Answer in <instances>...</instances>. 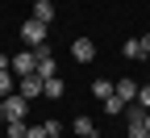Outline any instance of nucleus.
Returning <instances> with one entry per match:
<instances>
[{
    "label": "nucleus",
    "mask_w": 150,
    "mask_h": 138,
    "mask_svg": "<svg viewBox=\"0 0 150 138\" xmlns=\"http://www.w3.org/2000/svg\"><path fill=\"white\" fill-rule=\"evenodd\" d=\"M21 42H25L29 50H38V46H46V21H38V17H29V21L21 25Z\"/></svg>",
    "instance_id": "1"
},
{
    "label": "nucleus",
    "mask_w": 150,
    "mask_h": 138,
    "mask_svg": "<svg viewBox=\"0 0 150 138\" xmlns=\"http://www.w3.org/2000/svg\"><path fill=\"white\" fill-rule=\"evenodd\" d=\"M25 117H29V101H25L21 92H17V96L8 92L4 96V122H25Z\"/></svg>",
    "instance_id": "2"
},
{
    "label": "nucleus",
    "mask_w": 150,
    "mask_h": 138,
    "mask_svg": "<svg viewBox=\"0 0 150 138\" xmlns=\"http://www.w3.org/2000/svg\"><path fill=\"white\" fill-rule=\"evenodd\" d=\"M71 59L75 63H92L96 59V42L92 38H71Z\"/></svg>",
    "instance_id": "3"
},
{
    "label": "nucleus",
    "mask_w": 150,
    "mask_h": 138,
    "mask_svg": "<svg viewBox=\"0 0 150 138\" xmlns=\"http://www.w3.org/2000/svg\"><path fill=\"white\" fill-rule=\"evenodd\" d=\"M38 71V54L33 50H21V54H13V75L21 80V75H33Z\"/></svg>",
    "instance_id": "4"
},
{
    "label": "nucleus",
    "mask_w": 150,
    "mask_h": 138,
    "mask_svg": "<svg viewBox=\"0 0 150 138\" xmlns=\"http://www.w3.org/2000/svg\"><path fill=\"white\" fill-rule=\"evenodd\" d=\"M21 96H25V101H38V96H42V75H21Z\"/></svg>",
    "instance_id": "5"
},
{
    "label": "nucleus",
    "mask_w": 150,
    "mask_h": 138,
    "mask_svg": "<svg viewBox=\"0 0 150 138\" xmlns=\"http://www.w3.org/2000/svg\"><path fill=\"white\" fill-rule=\"evenodd\" d=\"M59 130H63L59 122H42V126H29L25 138H50V134H59Z\"/></svg>",
    "instance_id": "6"
},
{
    "label": "nucleus",
    "mask_w": 150,
    "mask_h": 138,
    "mask_svg": "<svg viewBox=\"0 0 150 138\" xmlns=\"http://www.w3.org/2000/svg\"><path fill=\"white\" fill-rule=\"evenodd\" d=\"M33 17H38V21H54V4H50V0H33Z\"/></svg>",
    "instance_id": "7"
},
{
    "label": "nucleus",
    "mask_w": 150,
    "mask_h": 138,
    "mask_svg": "<svg viewBox=\"0 0 150 138\" xmlns=\"http://www.w3.org/2000/svg\"><path fill=\"white\" fill-rule=\"evenodd\" d=\"M112 88H117V96H121L125 105H129V101H134V96H138V84H134V80H117Z\"/></svg>",
    "instance_id": "8"
},
{
    "label": "nucleus",
    "mask_w": 150,
    "mask_h": 138,
    "mask_svg": "<svg viewBox=\"0 0 150 138\" xmlns=\"http://www.w3.org/2000/svg\"><path fill=\"white\" fill-rule=\"evenodd\" d=\"M67 88H63V80H59V75H50V80H42V96H50V101H54V96H63Z\"/></svg>",
    "instance_id": "9"
},
{
    "label": "nucleus",
    "mask_w": 150,
    "mask_h": 138,
    "mask_svg": "<svg viewBox=\"0 0 150 138\" xmlns=\"http://www.w3.org/2000/svg\"><path fill=\"white\" fill-rule=\"evenodd\" d=\"M112 92H117V88H112L108 80H92V96H96V101H108Z\"/></svg>",
    "instance_id": "10"
},
{
    "label": "nucleus",
    "mask_w": 150,
    "mask_h": 138,
    "mask_svg": "<svg viewBox=\"0 0 150 138\" xmlns=\"http://www.w3.org/2000/svg\"><path fill=\"white\" fill-rule=\"evenodd\" d=\"M125 59H146V50H142V38H129V42H125Z\"/></svg>",
    "instance_id": "11"
},
{
    "label": "nucleus",
    "mask_w": 150,
    "mask_h": 138,
    "mask_svg": "<svg viewBox=\"0 0 150 138\" xmlns=\"http://www.w3.org/2000/svg\"><path fill=\"white\" fill-rule=\"evenodd\" d=\"M100 105H104V113H108V117H112V113H125V101H121L117 92H112L108 101H100Z\"/></svg>",
    "instance_id": "12"
},
{
    "label": "nucleus",
    "mask_w": 150,
    "mask_h": 138,
    "mask_svg": "<svg viewBox=\"0 0 150 138\" xmlns=\"http://www.w3.org/2000/svg\"><path fill=\"white\" fill-rule=\"evenodd\" d=\"M4 130H8V134H4V138H25V130H29V126H25V122H8V126H4Z\"/></svg>",
    "instance_id": "13"
},
{
    "label": "nucleus",
    "mask_w": 150,
    "mask_h": 138,
    "mask_svg": "<svg viewBox=\"0 0 150 138\" xmlns=\"http://www.w3.org/2000/svg\"><path fill=\"white\" fill-rule=\"evenodd\" d=\"M13 80H17L13 71H0V96H8V92H13Z\"/></svg>",
    "instance_id": "14"
},
{
    "label": "nucleus",
    "mask_w": 150,
    "mask_h": 138,
    "mask_svg": "<svg viewBox=\"0 0 150 138\" xmlns=\"http://www.w3.org/2000/svg\"><path fill=\"white\" fill-rule=\"evenodd\" d=\"M75 134H79V138H88V134H96V130H92V122H88V117H75Z\"/></svg>",
    "instance_id": "15"
},
{
    "label": "nucleus",
    "mask_w": 150,
    "mask_h": 138,
    "mask_svg": "<svg viewBox=\"0 0 150 138\" xmlns=\"http://www.w3.org/2000/svg\"><path fill=\"white\" fill-rule=\"evenodd\" d=\"M134 101H138L142 109H150V84H142V88H138V96H134Z\"/></svg>",
    "instance_id": "16"
},
{
    "label": "nucleus",
    "mask_w": 150,
    "mask_h": 138,
    "mask_svg": "<svg viewBox=\"0 0 150 138\" xmlns=\"http://www.w3.org/2000/svg\"><path fill=\"white\" fill-rule=\"evenodd\" d=\"M142 50H146V59H150V34H146V38H142Z\"/></svg>",
    "instance_id": "17"
},
{
    "label": "nucleus",
    "mask_w": 150,
    "mask_h": 138,
    "mask_svg": "<svg viewBox=\"0 0 150 138\" xmlns=\"http://www.w3.org/2000/svg\"><path fill=\"white\" fill-rule=\"evenodd\" d=\"M0 126H4V96H0Z\"/></svg>",
    "instance_id": "18"
},
{
    "label": "nucleus",
    "mask_w": 150,
    "mask_h": 138,
    "mask_svg": "<svg viewBox=\"0 0 150 138\" xmlns=\"http://www.w3.org/2000/svg\"><path fill=\"white\" fill-rule=\"evenodd\" d=\"M146 130H150V109H146Z\"/></svg>",
    "instance_id": "19"
},
{
    "label": "nucleus",
    "mask_w": 150,
    "mask_h": 138,
    "mask_svg": "<svg viewBox=\"0 0 150 138\" xmlns=\"http://www.w3.org/2000/svg\"><path fill=\"white\" fill-rule=\"evenodd\" d=\"M50 138H63V130H59V134H50Z\"/></svg>",
    "instance_id": "20"
},
{
    "label": "nucleus",
    "mask_w": 150,
    "mask_h": 138,
    "mask_svg": "<svg viewBox=\"0 0 150 138\" xmlns=\"http://www.w3.org/2000/svg\"><path fill=\"white\" fill-rule=\"evenodd\" d=\"M88 138H100V134H88Z\"/></svg>",
    "instance_id": "21"
},
{
    "label": "nucleus",
    "mask_w": 150,
    "mask_h": 138,
    "mask_svg": "<svg viewBox=\"0 0 150 138\" xmlns=\"http://www.w3.org/2000/svg\"><path fill=\"white\" fill-rule=\"evenodd\" d=\"M142 138H150V130H146V134H142Z\"/></svg>",
    "instance_id": "22"
}]
</instances>
